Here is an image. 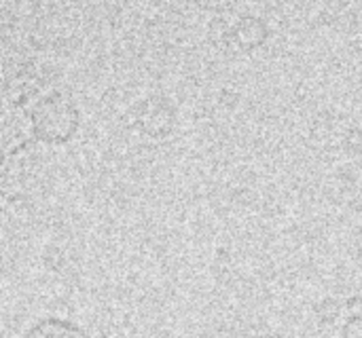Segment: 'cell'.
<instances>
[{"label": "cell", "mask_w": 362, "mask_h": 338, "mask_svg": "<svg viewBox=\"0 0 362 338\" xmlns=\"http://www.w3.org/2000/svg\"><path fill=\"white\" fill-rule=\"evenodd\" d=\"M78 127L81 108L70 95L62 91L42 95L32 108V129L34 135L42 142L64 144L74 138Z\"/></svg>", "instance_id": "1"}, {"label": "cell", "mask_w": 362, "mask_h": 338, "mask_svg": "<svg viewBox=\"0 0 362 338\" xmlns=\"http://www.w3.org/2000/svg\"><path fill=\"white\" fill-rule=\"evenodd\" d=\"M21 338H91L85 328L64 318H42L34 322Z\"/></svg>", "instance_id": "2"}]
</instances>
